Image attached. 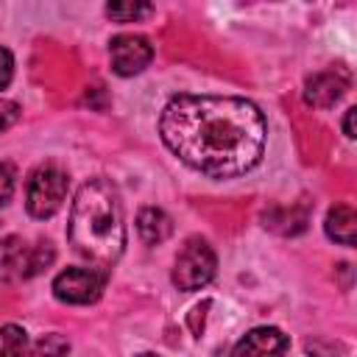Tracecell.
I'll return each mask as SVG.
<instances>
[{"label":"cell","instance_id":"cell-1","mask_svg":"<svg viewBox=\"0 0 357 357\" xmlns=\"http://www.w3.org/2000/svg\"><path fill=\"white\" fill-rule=\"evenodd\" d=\"M159 134L192 170L209 178H234L262 159L268 126L245 98L178 95L162 109Z\"/></svg>","mask_w":357,"mask_h":357},{"label":"cell","instance_id":"cell-2","mask_svg":"<svg viewBox=\"0 0 357 357\" xmlns=\"http://www.w3.org/2000/svg\"><path fill=\"white\" fill-rule=\"evenodd\" d=\"M67 237L75 254L98 268H112L120 259L126 245V223L120 195L109 178H92L78 190L70 209Z\"/></svg>","mask_w":357,"mask_h":357},{"label":"cell","instance_id":"cell-3","mask_svg":"<svg viewBox=\"0 0 357 357\" xmlns=\"http://www.w3.org/2000/svg\"><path fill=\"white\" fill-rule=\"evenodd\" d=\"M53 245L50 243H25L17 234H8L0 240V276L3 279H31L39 271H45L53 262Z\"/></svg>","mask_w":357,"mask_h":357},{"label":"cell","instance_id":"cell-4","mask_svg":"<svg viewBox=\"0 0 357 357\" xmlns=\"http://www.w3.org/2000/svg\"><path fill=\"white\" fill-rule=\"evenodd\" d=\"M215 268H218V259H215L212 245L204 237H190L176 254L173 284L178 290H198L212 282Z\"/></svg>","mask_w":357,"mask_h":357},{"label":"cell","instance_id":"cell-5","mask_svg":"<svg viewBox=\"0 0 357 357\" xmlns=\"http://www.w3.org/2000/svg\"><path fill=\"white\" fill-rule=\"evenodd\" d=\"M64 195H67V173L64 170H59L53 165L33 170L31 181H28V192H25L28 215L39 218V220L56 215L59 206L64 204Z\"/></svg>","mask_w":357,"mask_h":357},{"label":"cell","instance_id":"cell-6","mask_svg":"<svg viewBox=\"0 0 357 357\" xmlns=\"http://www.w3.org/2000/svg\"><path fill=\"white\" fill-rule=\"evenodd\" d=\"M106 276L95 268H67L53 279V296L64 304H92L100 298Z\"/></svg>","mask_w":357,"mask_h":357},{"label":"cell","instance_id":"cell-7","mask_svg":"<svg viewBox=\"0 0 357 357\" xmlns=\"http://www.w3.org/2000/svg\"><path fill=\"white\" fill-rule=\"evenodd\" d=\"M109 53H112V70L117 75H137L153 59L151 42L145 36H139V33H120V36H114L112 45H109Z\"/></svg>","mask_w":357,"mask_h":357},{"label":"cell","instance_id":"cell-8","mask_svg":"<svg viewBox=\"0 0 357 357\" xmlns=\"http://www.w3.org/2000/svg\"><path fill=\"white\" fill-rule=\"evenodd\" d=\"M349 89V81L340 70H321V73H312L304 84V100L315 109H329L335 106Z\"/></svg>","mask_w":357,"mask_h":357},{"label":"cell","instance_id":"cell-9","mask_svg":"<svg viewBox=\"0 0 357 357\" xmlns=\"http://www.w3.org/2000/svg\"><path fill=\"white\" fill-rule=\"evenodd\" d=\"M287 343L290 340L287 335H282V329L257 326L231 349V357H279L287 349Z\"/></svg>","mask_w":357,"mask_h":357},{"label":"cell","instance_id":"cell-10","mask_svg":"<svg viewBox=\"0 0 357 357\" xmlns=\"http://www.w3.org/2000/svg\"><path fill=\"white\" fill-rule=\"evenodd\" d=\"M137 231H139V237H142L145 245H159V243H165L170 237L173 223H170V218L162 209L145 206L137 215Z\"/></svg>","mask_w":357,"mask_h":357},{"label":"cell","instance_id":"cell-11","mask_svg":"<svg viewBox=\"0 0 357 357\" xmlns=\"http://www.w3.org/2000/svg\"><path fill=\"white\" fill-rule=\"evenodd\" d=\"M354 231H357L354 209L349 204H335L326 212V234L340 245H354Z\"/></svg>","mask_w":357,"mask_h":357},{"label":"cell","instance_id":"cell-12","mask_svg":"<svg viewBox=\"0 0 357 357\" xmlns=\"http://www.w3.org/2000/svg\"><path fill=\"white\" fill-rule=\"evenodd\" d=\"M25 349H28L25 329H20L14 324L0 326V357H25Z\"/></svg>","mask_w":357,"mask_h":357},{"label":"cell","instance_id":"cell-13","mask_svg":"<svg viewBox=\"0 0 357 357\" xmlns=\"http://www.w3.org/2000/svg\"><path fill=\"white\" fill-rule=\"evenodd\" d=\"M106 14L117 22H131V20H139V17L151 14V6L148 3H109Z\"/></svg>","mask_w":357,"mask_h":357},{"label":"cell","instance_id":"cell-14","mask_svg":"<svg viewBox=\"0 0 357 357\" xmlns=\"http://www.w3.org/2000/svg\"><path fill=\"white\" fill-rule=\"evenodd\" d=\"M67 351H70V343L61 335H56V332L42 335L36 340V346H33V354L36 357H67Z\"/></svg>","mask_w":357,"mask_h":357},{"label":"cell","instance_id":"cell-15","mask_svg":"<svg viewBox=\"0 0 357 357\" xmlns=\"http://www.w3.org/2000/svg\"><path fill=\"white\" fill-rule=\"evenodd\" d=\"M14 184H17V173L8 162H0V206L8 204V198L14 195Z\"/></svg>","mask_w":357,"mask_h":357},{"label":"cell","instance_id":"cell-16","mask_svg":"<svg viewBox=\"0 0 357 357\" xmlns=\"http://www.w3.org/2000/svg\"><path fill=\"white\" fill-rule=\"evenodd\" d=\"M17 120H20V106L14 100H3L0 98V131L11 128Z\"/></svg>","mask_w":357,"mask_h":357},{"label":"cell","instance_id":"cell-17","mask_svg":"<svg viewBox=\"0 0 357 357\" xmlns=\"http://www.w3.org/2000/svg\"><path fill=\"white\" fill-rule=\"evenodd\" d=\"M11 75H14V59H11V53L6 47H0V89L8 86Z\"/></svg>","mask_w":357,"mask_h":357},{"label":"cell","instance_id":"cell-18","mask_svg":"<svg viewBox=\"0 0 357 357\" xmlns=\"http://www.w3.org/2000/svg\"><path fill=\"white\" fill-rule=\"evenodd\" d=\"M354 114H357V109L351 106V109H346V117H343V134L351 139L354 137Z\"/></svg>","mask_w":357,"mask_h":357},{"label":"cell","instance_id":"cell-19","mask_svg":"<svg viewBox=\"0 0 357 357\" xmlns=\"http://www.w3.org/2000/svg\"><path fill=\"white\" fill-rule=\"evenodd\" d=\"M137 357H156V354H137Z\"/></svg>","mask_w":357,"mask_h":357}]
</instances>
